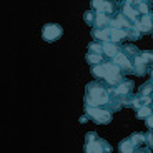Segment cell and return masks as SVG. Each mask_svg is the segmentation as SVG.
Wrapping results in <instances>:
<instances>
[{
    "instance_id": "obj_1",
    "label": "cell",
    "mask_w": 153,
    "mask_h": 153,
    "mask_svg": "<svg viewBox=\"0 0 153 153\" xmlns=\"http://www.w3.org/2000/svg\"><path fill=\"white\" fill-rule=\"evenodd\" d=\"M83 103H85V107L107 108L111 113L123 108L122 103H120V100L110 97L108 85L102 83V82H98V80H93V82H90V83H87V87H85Z\"/></svg>"
},
{
    "instance_id": "obj_2",
    "label": "cell",
    "mask_w": 153,
    "mask_h": 153,
    "mask_svg": "<svg viewBox=\"0 0 153 153\" xmlns=\"http://www.w3.org/2000/svg\"><path fill=\"white\" fill-rule=\"evenodd\" d=\"M92 73L98 80H103V83L108 85V87H115V85H118L125 78L122 70L115 65L113 62H107V60H103L98 65H93Z\"/></svg>"
},
{
    "instance_id": "obj_3",
    "label": "cell",
    "mask_w": 153,
    "mask_h": 153,
    "mask_svg": "<svg viewBox=\"0 0 153 153\" xmlns=\"http://www.w3.org/2000/svg\"><path fill=\"white\" fill-rule=\"evenodd\" d=\"M85 113H87L88 120H92L97 125H108L113 120L111 111L107 108H98V107H85Z\"/></svg>"
},
{
    "instance_id": "obj_4",
    "label": "cell",
    "mask_w": 153,
    "mask_h": 153,
    "mask_svg": "<svg viewBox=\"0 0 153 153\" xmlns=\"http://www.w3.org/2000/svg\"><path fill=\"white\" fill-rule=\"evenodd\" d=\"M62 35H63V27L58 23H45L42 28V38L48 43L57 42Z\"/></svg>"
},
{
    "instance_id": "obj_5",
    "label": "cell",
    "mask_w": 153,
    "mask_h": 153,
    "mask_svg": "<svg viewBox=\"0 0 153 153\" xmlns=\"http://www.w3.org/2000/svg\"><path fill=\"white\" fill-rule=\"evenodd\" d=\"M85 153H111V145L103 138H95L92 142H85Z\"/></svg>"
},
{
    "instance_id": "obj_6",
    "label": "cell",
    "mask_w": 153,
    "mask_h": 153,
    "mask_svg": "<svg viewBox=\"0 0 153 153\" xmlns=\"http://www.w3.org/2000/svg\"><path fill=\"white\" fill-rule=\"evenodd\" d=\"M111 62L122 70L123 75H130V73H133V63H131V58L128 57L126 53H123V52H118V53L111 58Z\"/></svg>"
},
{
    "instance_id": "obj_7",
    "label": "cell",
    "mask_w": 153,
    "mask_h": 153,
    "mask_svg": "<svg viewBox=\"0 0 153 153\" xmlns=\"http://www.w3.org/2000/svg\"><path fill=\"white\" fill-rule=\"evenodd\" d=\"M92 8L100 13H107V15H115L117 12V2L113 0H92Z\"/></svg>"
},
{
    "instance_id": "obj_8",
    "label": "cell",
    "mask_w": 153,
    "mask_h": 153,
    "mask_svg": "<svg viewBox=\"0 0 153 153\" xmlns=\"http://www.w3.org/2000/svg\"><path fill=\"white\" fill-rule=\"evenodd\" d=\"M133 27L137 28L140 33H153V17H152V13L142 15L133 23Z\"/></svg>"
},
{
    "instance_id": "obj_9",
    "label": "cell",
    "mask_w": 153,
    "mask_h": 153,
    "mask_svg": "<svg viewBox=\"0 0 153 153\" xmlns=\"http://www.w3.org/2000/svg\"><path fill=\"white\" fill-rule=\"evenodd\" d=\"M110 28H122V30H130L133 28V23L126 19L125 15H122L120 12H117L115 15H111L110 20Z\"/></svg>"
},
{
    "instance_id": "obj_10",
    "label": "cell",
    "mask_w": 153,
    "mask_h": 153,
    "mask_svg": "<svg viewBox=\"0 0 153 153\" xmlns=\"http://www.w3.org/2000/svg\"><path fill=\"white\" fill-rule=\"evenodd\" d=\"M131 63H133V75H146V73H150V70H152V67L146 63L145 60L142 58V55H137V57L131 58Z\"/></svg>"
},
{
    "instance_id": "obj_11",
    "label": "cell",
    "mask_w": 153,
    "mask_h": 153,
    "mask_svg": "<svg viewBox=\"0 0 153 153\" xmlns=\"http://www.w3.org/2000/svg\"><path fill=\"white\" fill-rule=\"evenodd\" d=\"M92 37L95 38L98 43L110 42V27H107V28H93V30H92Z\"/></svg>"
},
{
    "instance_id": "obj_12",
    "label": "cell",
    "mask_w": 153,
    "mask_h": 153,
    "mask_svg": "<svg viewBox=\"0 0 153 153\" xmlns=\"http://www.w3.org/2000/svg\"><path fill=\"white\" fill-rule=\"evenodd\" d=\"M110 20H111L110 15H107V13H100V12H95L93 28H107V27H110Z\"/></svg>"
},
{
    "instance_id": "obj_13",
    "label": "cell",
    "mask_w": 153,
    "mask_h": 153,
    "mask_svg": "<svg viewBox=\"0 0 153 153\" xmlns=\"http://www.w3.org/2000/svg\"><path fill=\"white\" fill-rule=\"evenodd\" d=\"M102 47H103V55L108 58H113L118 52H122V45H120V43L107 42V43H102Z\"/></svg>"
},
{
    "instance_id": "obj_14",
    "label": "cell",
    "mask_w": 153,
    "mask_h": 153,
    "mask_svg": "<svg viewBox=\"0 0 153 153\" xmlns=\"http://www.w3.org/2000/svg\"><path fill=\"white\" fill-rule=\"evenodd\" d=\"M126 38V30L122 28H110V42L113 43H120L122 40Z\"/></svg>"
},
{
    "instance_id": "obj_15",
    "label": "cell",
    "mask_w": 153,
    "mask_h": 153,
    "mask_svg": "<svg viewBox=\"0 0 153 153\" xmlns=\"http://www.w3.org/2000/svg\"><path fill=\"white\" fill-rule=\"evenodd\" d=\"M135 148H137V146L131 143L130 137L123 138L122 142H120V145H118V152L120 153H135Z\"/></svg>"
},
{
    "instance_id": "obj_16",
    "label": "cell",
    "mask_w": 153,
    "mask_h": 153,
    "mask_svg": "<svg viewBox=\"0 0 153 153\" xmlns=\"http://www.w3.org/2000/svg\"><path fill=\"white\" fill-rule=\"evenodd\" d=\"M85 60H87V63L90 67H93V65H98V63H102V62L105 60L103 58V55H98V53H90L88 52L87 53V57H85Z\"/></svg>"
},
{
    "instance_id": "obj_17",
    "label": "cell",
    "mask_w": 153,
    "mask_h": 153,
    "mask_svg": "<svg viewBox=\"0 0 153 153\" xmlns=\"http://www.w3.org/2000/svg\"><path fill=\"white\" fill-rule=\"evenodd\" d=\"M152 113H153V107L152 105H145V107H142V108L137 110V118L138 120H146Z\"/></svg>"
},
{
    "instance_id": "obj_18",
    "label": "cell",
    "mask_w": 153,
    "mask_h": 153,
    "mask_svg": "<svg viewBox=\"0 0 153 153\" xmlns=\"http://www.w3.org/2000/svg\"><path fill=\"white\" fill-rule=\"evenodd\" d=\"M138 97H153V83L146 82L138 88Z\"/></svg>"
},
{
    "instance_id": "obj_19",
    "label": "cell",
    "mask_w": 153,
    "mask_h": 153,
    "mask_svg": "<svg viewBox=\"0 0 153 153\" xmlns=\"http://www.w3.org/2000/svg\"><path fill=\"white\" fill-rule=\"evenodd\" d=\"M122 52H123V53H126L130 58H133V57H137V55H140V53H142L138 47L130 45V43H128V45H123V47H122Z\"/></svg>"
},
{
    "instance_id": "obj_20",
    "label": "cell",
    "mask_w": 153,
    "mask_h": 153,
    "mask_svg": "<svg viewBox=\"0 0 153 153\" xmlns=\"http://www.w3.org/2000/svg\"><path fill=\"white\" fill-rule=\"evenodd\" d=\"M130 140L135 146H143L145 145V133H131Z\"/></svg>"
},
{
    "instance_id": "obj_21",
    "label": "cell",
    "mask_w": 153,
    "mask_h": 153,
    "mask_svg": "<svg viewBox=\"0 0 153 153\" xmlns=\"http://www.w3.org/2000/svg\"><path fill=\"white\" fill-rule=\"evenodd\" d=\"M88 52L90 53H98V55H103V47H102V43L98 42H92V43H88Z\"/></svg>"
},
{
    "instance_id": "obj_22",
    "label": "cell",
    "mask_w": 153,
    "mask_h": 153,
    "mask_svg": "<svg viewBox=\"0 0 153 153\" xmlns=\"http://www.w3.org/2000/svg\"><path fill=\"white\" fill-rule=\"evenodd\" d=\"M83 20L88 27H93V20H95V10H87L83 13Z\"/></svg>"
},
{
    "instance_id": "obj_23",
    "label": "cell",
    "mask_w": 153,
    "mask_h": 153,
    "mask_svg": "<svg viewBox=\"0 0 153 153\" xmlns=\"http://www.w3.org/2000/svg\"><path fill=\"white\" fill-rule=\"evenodd\" d=\"M140 35H142V33H140V32H138L135 27L130 28V30H126V38H128V40H133V42H135V40H138V38H140Z\"/></svg>"
},
{
    "instance_id": "obj_24",
    "label": "cell",
    "mask_w": 153,
    "mask_h": 153,
    "mask_svg": "<svg viewBox=\"0 0 153 153\" xmlns=\"http://www.w3.org/2000/svg\"><path fill=\"white\" fill-rule=\"evenodd\" d=\"M140 55H142V58H143V60H145L146 63H148V65L153 68V53H150V52H142Z\"/></svg>"
},
{
    "instance_id": "obj_25",
    "label": "cell",
    "mask_w": 153,
    "mask_h": 153,
    "mask_svg": "<svg viewBox=\"0 0 153 153\" xmlns=\"http://www.w3.org/2000/svg\"><path fill=\"white\" fill-rule=\"evenodd\" d=\"M145 145L148 146L150 150L153 148V131L150 130L148 133H145Z\"/></svg>"
},
{
    "instance_id": "obj_26",
    "label": "cell",
    "mask_w": 153,
    "mask_h": 153,
    "mask_svg": "<svg viewBox=\"0 0 153 153\" xmlns=\"http://www.w3.org/2000/svg\"><path fill=\"white\" fill-rule=\"evenodd\" d=\"M95 138H98V135H97L95 131H88V133L85 135V142H92V140H95Z\"/></svg>"
},
{
    "instance_id": "obj_27",
    "label": "cell",
    "mask_w": 153,
    "mask_h": 153,
    "mask_svg": "<svg viewBox=\"0 0 153 153\" xmlns=\"http://www.w3.org/2000/svg\"><path fill=\"white\" fill-rule=\"evenodd\" d=\"M145 122H146V126H148V130H152V131H153V113L150 115V117L145 120Z\"/></svg>"
},
{
    "instance_id": "obj_28",
    "label": "cell",
    "mask_w": 153,
    "mask_h": 153,
    "mask_svg": "<svg viewBox=\"0 0 153 153\" xmlns=\"http://www.w3.org/2000/svg\"><path fill=\"white\" fill-rule=\"evenodd\" d=\"M87 120H88V117H87V113H85L83 117H82V118H80V123H85V122H87Z\"/></svg>"
},
{
    "instance_id": "obj_29",
    "label": "cell",
    "mask_w": 153,
    "mask_h": 153,
    "mask_svg": "<svg viewBox=\"0 0 153 153\" xmlns=\"http://www.w3.org/2000/svg\"><path fill=\"white\" fill-rule=\"evenodd\" d=\"M150 75H152V76H150V82H152V83H153V68L150 70Z\"/></svg>"
},
{
    "instance_id": "obj_30",
    "label": "cell",
    "mask_w": 153,
    "mask_h": 153,
    "mask_svg": "<svg viewBox=\"0 0 153 153\" xmlns=\"http://www.w3.org/2000/svg\"><path fill=\"white\" fill-rule=\"evenodd\" d=\"M143 2H146V4H148V2H153V0H143Z\"/></svg>"
}]
</instances>
